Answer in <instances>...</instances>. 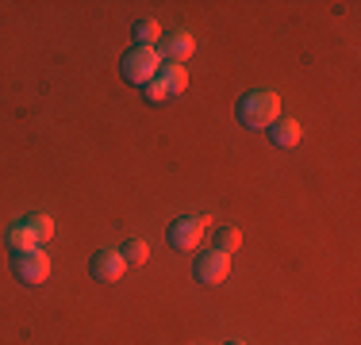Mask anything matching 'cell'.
<instances>
[{
    "label": "cell",
    "mask_w": 361,
    "mask_h": 345,
    "mask_svg": "<svg viewBox=\"0 0 361 345\" xmlns=\"http://www.w3.org/2000/svg\"><path fill=\"white\" fill-rule=\"evenodd\" d=\"M123 253L119 249H97V253L89 257V272H92V280H100V284H116L119 276H123Z\"/></svg>",
    "instance_id": "7"
},
{
    "label": "cell",
    "mask_w": 361,
    "mask_h": 345,
    "mask_svg": "<svg viewBox=\"0 0 361 345\" xmlns=\"http://www.w3.org/2000/svg\"><path fill=\"white\" fill-rule=\"evenodd\" d=\"M227 272H231V253H223V249H216V246H212L208 253H200V257H196V265H192L196 284H208V288L223 284V280H227Z\"/></svg>",
    "instance_id": "5"
},
{
    "label": "cell",
    "mask_w": 361,
    "mask_h": 345,
    "mask_svg": "<svg viewBox=\"0 0 361 345\" xmlns=\"http://www.w3.org/2000/svg\"><path fill=\"white\" fill-rule=\"evenodd\" d=\"M158 54H161V62H173V65H185L188 58L196 54V34L192 31H173V34H161V42H158Z\"/></svg>",
    "instance_id": "6"
},
{
    "label": "cell",
    "mask_w": 361,
    "mask_h": 345,
    "mask_svg": "<svg viewBox=\"0 0 361 345\" xmlns=\"http://www.w3.org/2000/svg\"><path fill=\"white\" fill-rule=\"evenodd\" d=\"M161 84H166V89H169V96H180V92H185L188 89V69L185 65H173V62H166V65H161Z\"/></svg>",
    "instance_id": "10"
},
{
    "label": "cell",
    "mask_w": 361,
    "mask_h": 345,
    "mask_svg": "<svg viewBox=\"0 0 361 345\" xmlns=\"http://www.w3.org/2000/svg\"><path fill=\"white\" fill-rule=\"evenodd\" d=\"M300 138H304V127H300L296 119H277V123L269 127V142L277 146V150H292V146H300Z\"/></svg>",
    "instance_id": "8"
},
{
    "label": "cell",
    "mask_w": 361,
    "mask_h": 345,
    "mask_svg": "<svg viewBox=\"0 0 361 345\" xmlns=\"http://www.w3.org/2000/svg\"><path fill=\"white\" fill-rule=\"evenodd\" d=\"M142 89H146V100H150V104H166L169 100V89L161 84V77H154V81L142 84Z\"/></svg>",
    "instance_id": "15"
},
{
    "label": "cell",
    "mask_w": 361,
    "mask_h": 345,
    "mask_svg": "<svg viewBox=\"0 0 361 345\" xmlns=\"http://www.w3.org/2000/svg\"><path fill=\"white\" fill-rule=\"evenodd\" d=\"M4 246L12 249V253H23V249H35V238H31V230L23 227V219H20V222H12V227L4 230Z\"/></svg>",
    "instance_id": "11"
},
{
    "label": "cell",
    "mask_w": 361,
    "mask_h": 345,
    "mask_svg": "<svg viewBox=\"0 0 361 345\" xmlns=\"http://www.w3.org/2000/svg\"><path fill=\"white\" fill-rule=\"evenodd\" d=\"M123 265H146V257H150V246H146L142 238H131V242H123Z\"/></svg>",
    "instance_id": "14"
},
{
    "label": "cell",
    "mask_w": 361,
    "mask_h": 345,
    "mask_svg": "<svg viewBox=\"0 0 361 345\" xmlns=\"http://www.w3.org/2000/svg\"><path fill=\"white\" fill-rule=\"evenodd\" d=\"M223 345H246V341H238V338H235V341H223Z\"/></svg>",
    "instance_id": "16"
},
{
    "label": "cell",
    "mask_w": 361,
    "mask_h": 345,
    "mask_svg": "<svg viewBox=\"0 0 361 345\" xmlns=\"http://www.w3.org/2000/svg\"><path fill=\"white\" fill-rule=\"evenodd\" d=\"M212 246L223 249V253H235V249L243 246V234H238V227L223 222V227H216V242H212Z\"/></svg>",
    "instance_id": "13"
},
{
    "label": "cell",
    "mask_w": 361,
    "mask_h": 345,
    "mask_svg": "<svg viewBox=\"0 0 361 345\" xmlns=\"http://www.w3.org/2000/svg\"><path fill=\"white\" fill-rule=\"evenodd\" d=\"M235 115H238V123L250 127V131H265V127H273L281 119V96L277 92H265V89L246 92V96L238 100Z\"/></svg>",
    "instance_id": "1"
},
{
    "label": "cell",
    "mask_w": 361,
    "mask_h": 345,
    "mask_svg": "<svg viewBox=\"0 0 361 345\" xmlns=\"http://www.w3.org/2000/svg\"><path fill=\"white\" fill-rule=\"evenodd\" d=\"M208 222H212V219H204V215H185V219L169 222L166 242L177 249V253H192V249L200 246V238H204V230H208Z\"/></svg>",
    "instance_id": "4"
},
{
    "label": "cell",
    "mask_w": 361,
    "mask_h": 345,
    "mask_svg": "<svg viewBox=\"0 0 361 345\" xmlns=\"http://www.w3.org/2000/svg\"><path fill=\"white\" fill-rule=\"evenodd\" d=\"M12 272H16V280H20V284L39 288V284L50 280V257L42 253V246L23 249V253H12Z\"/></svg>",
    "instance_id": "3"
},
{
    "label": "cell",
    "mask_w": 361,
    "mask_h": 345,
    "mask_svg": "<svg viewBox=\"0 0 361 345\" xmlns=\"http://www.w3.org/2000/svg\"><path fill=\"white\" fill-rule=\"evenodd\" d=\"M131 39L139 42V46H158L161 42V23L158 20H139L131 31Z\"/></svg>",
    "instance_id": "12"
},
{
    "label": "cell",
    "mask_w": 361,
    "mask_h": 345,
    "mask_svg": "<svg viewBox=\"0 0 361 345\" xmlns=\"http://www.w3.org/2000/svg\"><path fill=\"white\" fill-rule=\"evenodd\" d=\"M161 54H158V46H135V50H127L123 54V62H119V73H123V81H131V84H150L154 77L161 73Z\"/></svg>",
    "instance_id": "2"
},
{
    "label": "cell",
    "mask_w": 361,
    "mask_h": 345,
    "mask_svg": "<svg viewBox=\"0 0 361 345\" xmlns=\"http://www.w3.org/2000/svg\"><path fill=\"white\" fill-rule=\"evenodd\" d=\"M23 227L31 230V238H35V246H47V242L54 238V219H50L47 211H39V215H27V219H23Z\"/></svg>",
    "instance_id": "9"
}]
</instances>
